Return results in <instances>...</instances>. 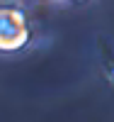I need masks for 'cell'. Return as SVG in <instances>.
Returning <instances> with one entry per match:
<instances>
[{
    "label": "cell",
    "mask_w": 114,
    "mask_h": 122,
    "mask_svg": "<svg viewBox=\"0 0 114 122\" xmlns=\"http://www.w3.org/2000/svg\"><path fill=\"white\" fill-rule=\"evenodd\" d=\"M29 42V25L22 10L0 7V51H17Z\"/></svg>",
    "instance_id": "cell-1"
}]
</instances>
